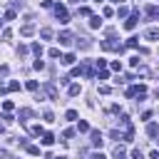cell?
Here are the masks:
<instances>
[{
    "instance_id": "cell-35",
    "label": "cell",
    "mask_w": 159,
    "mask_h": 159,
    "mask_svg": "<svg viewBox=\"0 0 159 159\" xmlns=\"http://www.w3.org/2000/svg\"><path fill=\"white\" fill-rule=\"evenodd\" d=\"M104 65H107V62H104V60H94V67H97V70H102V67H104Z\"/></svg>"
},
{
    "instance_id": "cell-17",
    "label": "cell",
    "mask_w": 159,
    "mask_h": 159,
    "mask_svg": "<svg viewBox=\"0 0 159 159\" xmlns=\"http://www.w3.org/2000/svg\"><path fill=\"white\" fill-rule=\"evenodd\" d=\"M40 37H42V40H50V37H52V27H42V30H40Z\"/></svg>"
},
{
    "instance_id": "cell-1",
    "label": "cell",
    "mask_w": 159,
    "mask_h": 159,
    "mask_svg": "<svg viewBox=\"0 0 159 159\" xmlns=\"http://www.w3.org/2000/svg\"><path fill=\"white\" fill-rule=\"evenodd\" d=\"M99 47H102V50H107V52H109V50H117V52H122V50H124V45H122V42H117L114 37L102 40V45H99Z\"/></svg>"
},
{
    "instance_id": "cell-12",
    "label": "cell",
    "mask_w": 159,
    "mask_h": 159,
    "mask_svg": "<svg viewBox=\"0 0 159 159\" xmlns=\"http://www.w3.org/2000/svg\"><path fill=\"white\" fill-rule=\"evenodd\" d=\"M99 25H102V20H99V15H92V17H89V27H92V30H97Z\"/></svg>"
},
{
    "instance_id": "cell-20",
    "label": "cell",
    "mask_w": 159,
    "mask_h": 159,
    "mask_svg": "<svg viewBox=\"0 0 159 159\" xmlns=\"http://www.w3.org/2000/svg\"><path fill=\"white\" fill-rule=\"evenodd\" d=\"M65 117H67V119H70V122H75V119H77V117H80V114H77V112H75V109H67V112H65Z\"/></svg>"
},
{
    "instance_id": "cell-33",
    "label": "cell",
    "mask_w": 159,
    "mask_h": 159,
    "mask_svg": "<svg viewBox=\"0 0 159 159\" xmlns=\"http://www.w3.org/2000/svg\"><path fill=\"white\" fill-rule=\"evenodd\" d=\"M89 159H107L102 152H94V154H89Z\"/></svg>"
},
{
    "instance_id": "cell-36",
    "label": "cell",
    "mask_w": 159,
    "mask_h": 159,
    "mask_svg": "<svg viewBox=\"0 0 159 159\" xmlns=\"http://www.w3.org/2000/svg\"><path fill=\"white\" fill-rule=\"evenodd\" d=\"M2 109L5 112H12V102H2Z\"/></svg>"
},
{
    "instance_id": "cell-10",
    "label": "cell",
    "mask_w": 159,
    "mask_h": 159,
    "mask_svg": "<svg viewBox=\"0 0 159 159\" xmlns=\"http://www.w3.org/2000/svg\"><path fill=\"white\" fill-rule=\"evenodd\" d=\"M147 134H149V137H157V134H159V124L149 122V124H147Z\"/></svg>"
},
{
    "instance_id": "cell-2",
    "label": "cell",
    "mask_w": 159,
    "mask_h": 159,
    "mask_svg": "<svg viewBox=\"0 0 159 159\" xmlns=\"http://www.w3.org/2000/svg\"><path fill=\"white\" fill-rule=\"evenodd\" d=\"M55 15H57V20L60 22H70V15H67V10H65V5H55Z\"/></svg>"
},
{
    "instance_id": "cell-39",
    "label": "cell",
    "mask_w": 159,
    "mask_h": 159,
    "mask_svg": "<svg viewBox=\"0 0 159 159\" xmlns=\"http://www.w3.org/2000/svg\"><path fill=\"white\" fill-rule=\"evenodd\" d=\"M52 159H67V157H52Z\"/></svg>"
},
{
    "instance_id": "cell-43",
    "label": "cell",
    "mask_w": 159,
    "mask_h": 159,
    "mask_svg": "<svg viewBox=\"0 0 159 159\" xmlns=\"http://www.w3.org/2000/svg\"><path fill=\"white\" fill-rule=\"evenodd\" d=\"M94 2H102V0H94Z\"/></svg>"
},
{
    "instance_id": "cell-21",
    "label": "cell",
    "mask_w": 159,
    "mask_h": 159,
    "mask_svg": "<svg viewBox=\"0 0 159 159\" xmlns=\"http://www.w3.org/2000/svg\"><path fill=\"white\" fill-rule=\"evenodd\" d=\"M77 132H89V124L82 119V122H77Z\"/></svg>"
},
{
    "instance_id": "cell-16",
    "label": "cell",
    "mask_w": 159,
    "mask_h": 159,
    "mask_svg": "<svg viewBox=\"0 0 159 159\" xmlns=\"http://www.w3.org/2000/svg\"><path fill=\"white\" fill-rule=\"evenodd\" d=\"M147 15L149 17H159V5H149L147 7Z\"/></svg>"
},
{
    "instance_id": "cell-19",
    "label": "cell",
    "mask_w": 159,
    "mask_h": 159,
    "mask_svg": "<svg viewBox=\"0 0 159 159\" xmlns=\"http://www.w3.org/2000/svg\"><path fill=\"white\" fill-rule=\"evenodd\" d=\"M25 149H27V154H32V157H37V154H40V147H35V144H27Z\"/></svg>"
},
{
    "instance_id": "cell-15",
    "label": "cell",
    "mask_w": 159,
    "mask_h": 159,
    "mask_svg": "<svg viewBox=\"0 0 159 159\" xmlns=\"http://www.w3.org/2000/svg\"><path fill=\"white\" fill-rule=\"evenodd\" d=\"M52 142H55V134H50V132H45V134H42V144H45V147H50Z\"/></svg>"
},
{
    "instance_id": "cell-14",
    "label": "cell",
    "mask_w": 159,
    "mask_h": 159,
    "mask_svg": "<svg viewBox=\"0 0 159 159\" xmlns=\"http://www.w3.org/2000/svg\"><path fill=\"white\" fill-rule=\"evenodd\" d=\"M30 134H32V137H42L45 132H42V127H40V124H32V127H30Z\"/></svg>"
},
{
    "instance_id": "cell-23",
    "label": "cell",
    "mask_w": 159,
    "mask_h": 159,
    "mask_svg": "<svg viewBox=\"0 0 159 159\" xmlns=\"http://www.w3.org/2000/svg\"><path fill=\"white\" fill-rule=\"evenodd\" d=\"M129 65H132V67H139V55H134V57H129Z\"/></svg>"
},
{
    "instance_id": "cell-7",
    "label": "cell",
    "mask_w": 159,
    "mask_h": 159,
    "mask_svg": "<svg viewBox=\"0 0 159 159\" xmlns=\"http://www.w3.org/2000/svg\"><path fill=\"white\" fill-rule=\"evenodd\" d=\"M89 142H92V147H97V149H99V147H102V142H104L102 132H97V129H94V132H92V139H89Z\"/></svg>"
},
{
    "instance_id": "cell-41",
    "label": "cell",
    "mask_w": 159,
    "mask_h": 159,
    "mask_svg": "<svg viewBox=\"0 0 159 159\" xmlns=\"http://www.w3.org/2000/svg\"><path fill=\"white\" fill-rule=\"evenodd\" d=\"M112 2H124V0H112Z\"/></svg>"
},
{
    "instance_id": "cell-45",
    "label": "cell",
    "mask_w": 159,
    "mask_h": 159,
    "mask_svg": "<svg viewBox=\"0 0 159 159\" xmlns=\"http://www.w3.org/2000/svg\"><path fill=\"white\" fill-rule=\"evenodd\" d=\"M157 144H159V139H157Z\"/></svg>"
},
{
    "instance_id": "cell-38",
    "label": "cell",
    "mask_w": 159,
    "mask_h": 159,
    "mask_svg": "<svg viewBox=\"0 0 159 159\" xmlns=\"http://www.w3.org/2000/svg\"><path fill=\"white\" fill-rule=\"evenodd\" d=\"M5 75H7V67L2 65V67H0V77H5Z\"/></svg>"
},
{
    "instance_id": "cell-25",
    "label": "cell",
    "mask_w": 159,
    "mask_h": 159,
    "mask_svg": "<svg viewBox=\"0 0 159 159\" xmlns=\"http://www.w3.org/2000/svg\"><path fill=\"white\" fill-rule=\"evenodd\" d=\"M7 89H10V92H17V89H20V82H10Z\"/></svg>"
},
{
    "instance_id": "cell-32",
    "label": "cell",
    "mask_w": 159,
    "mask_h": 159,
    "mask_svg": "<svg viewBox=\"0 0 159 159\" xmlns=\"http://www.w3.org/2000/svg\"><path fill=\"white\" fill-rule=\"evenodd\" d=\"M132 159H144V157H142V152H139V149H132Z\"/></svg>"
},
{
    "instance_id": "cell-27",
    "label": "cell",
    "mask_w": 159,
    "mask_h": 159,
    "mask_svg": "<svg viewBox=\"0 0 159 159\" xmlns=\"http://www.w3.org/2000/svg\"><path fill=\"white\" fill-rule=\"evenodd\" d=\"M77 15H82V17H87V15H89V7H80V10H77Z\"/></svg>"
},
{
    "instance_id": "cell-37",
    "label": "cell",
    "mask_w": 159,
    "mask_h": 159,
    "mask_svg": "<svg viewBox=\"0 0 159 159\" xmlns=\"http://www.w3.org/2000/svg\"><path fill=\"white\" fill-rule=\"evenodd\" d=\"M2 119H5V124H10V122H12V114H10V112H5V114H2Z\"/></svg>"
},
{
    "instance_id": "cell-18",
    "label": "cell",
    "mask_w": 159,
    "mask_h": 159,
    "mask_svg": "<svg viewBox=\"0 0 159 159\" xmlns=\"http://www.w3.org/2000/svg\"><path fill=\"white\" fill-rule=\"evenodd\" d=\"M30 50H32L37 57H42V45H40V42H32V45H30Z\"/></svg>"
},
{
    "instance_id": "cell-4",
    "label": "cell",
    "mask_w": 159,
    "mask_h": 159,
    "mask_svg": "<svg viewBox=\"0 0 159 159\" xmlns=\"http://www.w3.org/2000/svg\"><path fill=\"white\" fill-rule=\"evenodd\" d=\"M137 20H139V10H134V12H132V15L127 17L124 27H127V30H134V27H137Z\"/></svg>"
},
{
    "instance_id": "cell-13",
    "label": "cell",
    "mask_w": 159,
    "mask_h": 159,
    "mask_svg": "<svg viewBox=\"0 0 159 159\" xmlns=\"http://www.w3.org/2000/svg\"><path fill=\"white\" fill-rule=\"evenodd\" d=\"M80 92H82V89H80V84H70V87H67V94H70V97H77Z\"/></svg>"
},
{
    "instance_id": "cell-24",
    "label": "cell",
    "mask_w": 159,
    "mask_h": 159,
    "mask_svg": "<svg viewBox=\"0 0 159 159\" xmlns=\"http://www.w3.org/2000/svg\"><path fill=\"white\" fill-rule=\"evenodd\" d=\"M32 67H35V70H45V62H42V60H40V57H37V60H35V65H32Z\"/></svg>"
},
{
    "instance_id": "cell-5",
    "label": "cell",
    "mask_w": 159,
    "mask_h": 159,
    "mask_svg": "<svg viewBox=\"0 0 159 159\" xmlns=\"http://www.w3.org/2000/svg\"><path fill=\"white\" fill-rule=\"evenodd\" d=\"M42 89H45V94H47L50 99H57V97H60V92H57V87H55L52 82H50V84H45Z\"/></svg>"
},
{
    "instance_id": "cell-40",
    "label": "cell",
    "mask_w": 159,
    "mask_h": 159,
    "mask_svg": "<svg viewBox=\"0 0 159 159\" xmlns=\"http://www.w3.org/2000/svg\"><path fill=\"white\" fill-rule=\"evenodd\" d=\"M67 2H80V0H67Z\"/></svg>"
},
{
    "instance_id": "cell-28",
    "label": "cell",
    "mask_w": 159,
    "mask_h": 159,
    "mask_svg": "<svg viewBox=\"0 0 159 159\" xmlns=\"http://www.w3.org/2000/svg\"><path fill=\"white\" fill-rule=\"evenodd\" d=\"M102 15H104V17H112V15H114V10H112V7H104V10H102Z\"/></svg>"
},
{
    "instance_id": "cell-34",
    "label": "cell",
    "mask_w": 159,
    "mask_h": 159,
    "mask_svg": "<svg viewBox=\"0 0 159 159\" xmlns=\"http://www.w3.org/2000/svg\"><path fill=\"white\" fill-rule=\"evenodd\" d=\"M5 20H15V10H7L5 12Z\"/></svg>"
},
{
    "instance_id": "cell-30",
    "label": "cell",
    "mask_w": 159,
    "mask_h": 159,
    "mask_svg": "<svg viewBox=\"0 0 159 159\" xmlns=\"http://www.w3.org/2000/svg\"><path fill=\"white\" fill-rule=\"evenodd\" d=\"M50 57H55V60H57V57H60V50H57V47H52V50H50ZM60 60H62V57H60Z\"/></svg>"
},
{
    "instance_id": "cell-31",
    "label": "cell",
    "mask_w": 159,
    "mask_h": 159,
    "mask_svg": "<svg viewBox=\"0 0 159 159\" xmlns=\"http://www.w3.org/2000/svg\"><path fill=\"white\" fill-rule=\"evenodd\" d=\"M62 137H65V139H72V137H75V129H65V134H62Z\"/></svg>"
},
{
    "instance_id": "cell-8",
    "label": "cell",
    "mask_w": 159,
    "mask_h": 159,
    "mask_svg": "<svg viewBox=\"0 0 159 159\" xmlns=\"http://www.w3.org/2000/svg\"><path fill=\"white\" fill-rule=\"evenodd\" d=\"M75 60H77V57H75V52H67V55H62V60H60V62H62V65H75Z\"/></svg>"
},
{
    "instance_id": "cell-46",
    "label": "cell",
    "mask_w": 159,
    "mask_h": 159,
    "mask_svg": "<svg viewBox=\"0 0 159 159\" xmlns=\"http://www.w3.org/2000/svg\"><path fill=\"white\" fill-rule=\"evenodd\" d=\"M0 159H2V157H0Z\"/></svg>"
},
{
    "instance_id": "cell-44",
    "label": "cell",
    "mask_w": 159,
    "mask_h": 159,
    "mask_svg": "<svg viewBox=\"0 0 159 159\" xmlns=\"http://www.w3.org/2000/svg\"><path fill=\"white\" fill-rule=\"evenodd\" d=\"M0 25H2V20H0Z\"/></svg>"
},
{
    "instance_id": "cell-3",
    "label": "cell",
    "mask_w": 159,
    "mask_h": 159,
    "mask_svg": "<svg viewBox=\"0 0 159 159\" xmlns=\"http://www.w3.org/2000/svg\"><path fill=\"white\" fill-rule=\"evenodd\" d=\"M72 40H75V35H72L70 30H62V32L57 35V42H60V45H70Z\"/></svg>"
},
{
    "instance_id": "cell-29",
    "label": "cell",
    "mask_w": 159,
    "mask_h": 159,
    "mask_svg": "<svg viewBox=\"0 0 159 159\" xmlns=\"http://www.w3.org/2000/svg\"><path fill=\"white\" fill-rule=\"evenodd\" d=\"M117 15H119V17H127V7H124V5H119V10H117Z\"/></svg>"
},
{
    "instance_id": "cell-22",
    "label": "cell",
    "mask_w": 159,
    "mask_h": 159,
    "mask_svg": "<svg viewBox=\"0 0 159 159\" xmlns=\"http://www.w3.org/2000/svg\"><path fill=\"white\" fill-rule=\"evenodd\" d=\"M127 47H139V37H129L127 40Z\"/></svg>"
},
{
    "instance_id": "cell-9",
    "label": "cell",
    "mask_w": 159,
    "mask_h": 159,
    "mask_svg": "<svg viewBox=\"0 0 159 159\" xmlns=\"http://www.w3.org/2000/svg\"><path fill=\"white\" fill-rule=\"evenodd\" d=\"M30 117H32V109H27V107H25V109H20V112H17V119H22V122H27V119H30Z\"/></svg>"
},
{
    "instance_id": "cell-26",
    "label": "cell",
    "mask_w": 159,
    "mask_h": 159,
    "mask_svg": "<svg viewBox=\"0 0 159 159\" xmlns=\"http://www.w3.org/2000/svg\"><path fill=\"white\" fill-rule=\"evenodd\" d=\"M27 89H30V92H37V82L30 80V82H27Z\"/></svg>"
},
{
    "instance_id": "cell-6",
    "label": "cell",
    "mask_w": 159,
    "mask_h": 159,
    "mask_svg": "<svg viewBox=\"0 0 159 159\" xmlns=\"http://www.w3.org/2000/svg\"><path fill=\"white\" fill-rule=\"evenodd\" d=\"M144 37L152 40V42H157V40H159V27H147V30H144Z\"/></svg>"
},
{
    "instance_id": "cell-42",
    "label": "cell",
    "mask_w": 159,
    "mask_h": 159,
    "mask_svg": "<svg viewBox=\"0 0 159 159\" xmlns=\"http://www.w3.org/2000/svg\"><path fill=\"white\" fill-rule=\"evenodd\" d=\"M157 97H159V87H157Z\"/></svg>"
},
{
    "instance_id": "cell-11",
    "label": "cell",
    "mask_w": 159,
    "mask_h": 159,
    "mask_svg": "<svg viewBox=\"0 0 159 159\" xmlns=\"http://www.w3.org/2000/svg\"><path fill=\"white\" fill-rule=\"evenodd\" d=\"M20 35H25V37L35 35V25H25V27H20Z\"/></svg>"
}]
</instances>
